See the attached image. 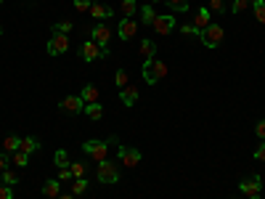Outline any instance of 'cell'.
Here are the masks:
<instances>
[{
	"mask_svg": "<svg viewBox=\"0 0 265 199\" xmlns=\"http://www.w3.org/2000/svg\"><path fill=\"white\" fill-rule=\"evenodd\" d=\"M0 37H3V29H0Z\"/></svg>",
	"mask_w": 265,
	"mask_h": 199,
	"instance_id": "ee69618b",
	"label": "cell"
},
{
	"mask_svg": "<svg viewBox=\"0 0 265 199\" xmlns=\"http://www.w3.org/2000/svg\"><path fill=\"white\" fill-rule=\"evenodd\" d=\"M90 16L104 22L106 16H112V8H109L106 3H101V0H93V3H90Z\"/></svg>",
	"mask_w": 265,
	"mask_h": 199,
	"instance_id": "4fadbf2b",
	"label": "cell"
},
{
	"mask_svg": "<svg viewBox=\"0 0 265 199\" xmlns=\"http://www.w3.org/2000/svg\"><path fill=\"white\" fill-rule=\"evenodd\" d=\"M165 3L173 8V11H178V13H186L191 6H189V0H165Z\"/></svg>",
	"mask_w": 265,
	"mask_h": 199,
	"instance_id": "f1b7e54d",
	"label": "cell"
},
{
	"mask_svg": "<svg viewBox=\"0 0 265 199\" xmlns=\"http://www.w3.org/2000/svg\"><path fill=\"white\" fill-rule=\"evenodd\" d=\"M58 181H61V183L72 181V170H69V167H61V170H58Z\"/></svg>",
	"mask_w": 265,
	"mask_h": 199,
	"instance_id": "74e56055",
	"label": "cell"
},
{
	"mask_svg": "<svg viewBox=\"0 0 265 199\" xmlns=\"http://www.w3.org/2000/svg\"><path fill=\"white\" fill-rule=\"evenodd\" d=\"M80 98H83L85 104H96V101H98V88H96V85H85L83 93H80Z\"/></svg>",
	"mask_w": 265,
	"mask_h": 199,
	"instance_id": "ac0fdd59",
	"label": "cell"
},
{
	"mask_svg": "<svg viewBox=\"0 0 265 199\" xmlns=\"http://www.w3.org/2000/svg\"><path fill=\"white\" fill-rule=\"evenodd\" d=\"M255 133H257V138H260V141H265V120H260L257 125H255Z\"/></svg>",
	"mask_w": 265,
	"mask_h": 199,
	"instance_id": "f35d334b",
	"label": "cell"
},
{
	"mask_svg": "<svg viewBox=\"0 0 265 199\" xmlns=\"http://www.w3.org/2000/svg\"><path fill=\"white\" fill-rule=\"evenodd\" d=\"M260 189H262V181H260V175H252V178H247V181H241L239 183V191L244 194V196H260Z\"/></svg>",
	"mask_w": 265,
	"mask_h": 199,
	"instance_id": "52a82bcc",
	"label": "cell"
},
{
	"mask_svg": "<svg viewBox=\"0 0 265 199\" xmlns=\"http://www.w3.org/2000/svg\"><path fill=\"white\" fill-rule=\"evenodd\" d=\"M69 51V35H61V32H53V37H48V53L51 56H61Z\"/></svg>",
	"mask_w": 265,
	"mask_h": 199,
	"instance_id": "8992f818",
	"label": "cell"
},
{
	"mask_svg": "<svg viewBox=\"0 0 265 199\" xmlns=\"http://www.w3.org/2000/svg\"><path fill=\"white\" fill-rule=\"evenodd\" d=\"M135 32H138V22H135V19H122L119 27H117V35H119L122 40L135 37Z\"/></svg>",
	"mask_w": 265,
	"mask_h": 199,
	"instance_id": "7c38bea8",
	"label": "cell"
},
{
	"mask_svg": "<svg viewBox=\"0 0 265 199\" xmlns=\"http://www.w3.org/2000/svg\"><path fill=\"white\" fill-rule=\"evenodd\" d=\"M252 199H260V196H252Z\"/></svg>",
	"mask_w": 265,
	"mask_h": 199,
	"instance_id": "f6af8a7d",
	"label": "cell"
},
{
	"mask_svg": "<svg viewBox=\"0 0 265 199\" xmlns=\"http://www.w3.org/2000/svg\"><path fill=\"white\" fill-rule=\"evenodd\" d=\"M167 77V64L162 58H146L144 61V80L149 85H157Z\"/></svg>",
	"mask_w": 265,
	"mask_h": 199,
	"instance_id": "6da1fadb",
	"label": "cell"
},
{
	"mask_svg": "<svg viewBox=\"0 0 265 199\" xmlns=\"http://www.w3.org/2000/svg\"><path fill=\"white\" fill-rule=\"evenodd\" d=\"M69 170H72V178H85L88 165H85V162H72V165H69Z\"/></svg>",
	"mask_w": 265,
	"mask_h": 199,
	"instance_id": "484cf974",
	"label": "cell"
},
{
	"mask_svg": "<svg viewBox=\"0 0 265 199\" xmlns=\"http://www.w3.org/2000/svg\"><path fill=\"white\" fill-rule=\"evenodd\" d=\"M90 3H93V0H74V8L80 13H85V11H90Z\"/></svg>",
	"mask_w": 265,
	"mask_h": 199,
	"instance_id": "d6a6232c",
	"label": "cell"
},
{
	"mask_svg": "<svg viewBox=\"0 0 265 199\" xmlns=\"http://www.w3.org/2000/svg\"><path fill=\"white\" fill-rule=\"evenodd\" d=\"M119 162L125 167H135L138 162H141V151L130 149V146H119Z\"/></svg>",
	"mask_w": 265,
	"mask_h": 199,
	"instance_id": "8fae6325",
	"label": "cell"
},
{
	"mask_svg": "<svg viewBox=\"0 0 265 199\" xmlns=\"http://www.w3.org/2000/svg\"><path fill=\"white\" fill-rule=\"evenodd\" d=\"M80 53H83V58L88 61V64H90V61H98V58H109V48H101L96 40H85Z\"/></svg>",
	"mask_w": 265,
	"mask_h": 199,
	"instance_id": "3957f363",
	"label": "cell"
},
{
	"mask_svg": "<svg viewBox=\"0 0 265 199\" xmlns=\"http://www.w3.org/2000/svg\"><path fill=\"white\" fill-rule=\"evenodd\" d=\"M141 56H144V61L146 58H157V43L154 40H141Z\"/></svg>",
	"mask_w": 265,
	"mask_h": 199,
	"instance_id": "e0dca14e",
	"label": "cell"
},
{
	"mask_svg": "<svg viewBox=\"0 0 265 199\" xmlns=\"http://www.w3.org/2000/svg\"><path fill=\"white\" fill-rule=\"evenodd\" d=\"M207 8H210V11H217V13H223V11H226V3H223V0H210Z\"/></svg>",
	"mask_w": 265,
	"mask_h": 199,
	"instance_id": "836d02e7",
	"label": "cell"
},
{
	"mask_svg": "<svg viewBox=\"0 0 265 199\" xmlns=\"http://www.w3.org/2000/svg\"><path fill=\"white\" fill-rule=\"evenodd\" d=\"M98 181L101 183H109V186H112V183H117L119 181V167L117 165H112L109 160H104V162H98Z\"/></svg>",
	"mask_w": 265,
	"mask_h": 199,
	"instance_id": "5b68a950",
	"label": "cell"
},
{
	"mask_svg": "<svg viewBox=\"0 0 265 199\" xmlns=\"http://www.w3.org/2000/svg\"><path fill=\"white\" fill-rule=\"evenodd\" d=\"M0 199H13V189L6 183H0Z\"/></svg>",
	"mask_w": 265,
	"mask_h": 199,
	"instance_id": "e575fe53",
	"label": "cell"
},
{
	"mask_svg": "<svg viewBox=\"0 0 265 199\" xmlns=\"http://www.w3.org/2000/svg\"><path fill=\"white\" fill-rule=\"evenodd\" d=\"M90 40H96L98 45H101V48H109V40H112V29H109L106 24H96V27H93L90 29Z\"/></svg>",
	"mask_w": 265,
	"mask_h": 199,
	"instance_id": "9c48e42d",
	"label": "cell"
},
{
	"mask_svg": "<svg viewBox=\"0 0 265 199\" xmlns=\"http://www.w3.org/2000/svg\"><path fill=\"white\" fill-rule=\"evenodd\" d=\"M58 109H61V112H69V114H80V112L85 109V101H83L80 96H67L64 101L58 104Z\"/></svg>",
	"mask_w": 265,
	"mask_h": 199,
	"instance_id": "30bf717a",
	"label": "cell"
},
{
	"mask_svg": "<svg viewBox=\"0 0 265 199\" xmlns=\"http://www.w3.org/2000/svg\"><path fill=\"white\" fill-rule=\"evenodd\" d=\"M201 43L207 45V48H217V45L223 43V27L220 24H210L207 29H201Z\"/></svg>",
	"mask_w": 265,
	"mask_h": 199,
	"instance_id": "277c9868",
	"label": "cell"
},
{
	"mask_svg": "<svg viewBox=\"0 0 265 199\" xmlns=\"http://www.w3.org/2000/svg\"><path fill=\"white\" fill-rule=\"evenodd\" d=\"M252 8H255V19L265 27V0H252Z\"/></svg>",
	"mask_w": 265,
	"mask_h": 199,
	"instance_id": "603a6c76",
	"label": "cell"
},
{
	"mask_svg": "<svg viewBox=\"0 0 265 199\" xmlns=\"http://www.w3.org/2000/svg\"><path fill=\"white\" fill-rule=\"evenodd\" d=\"M8 162H11V157L6 154V151H0V173L8 170Z\"/></svg>",
	"mask_w": 265,
	"mask_h": 199,
	"instance_id": "ab89813d",
	"label": "cell"
},
{
	"mask_svg": "<svg viewBox=\"0 0 265 199\" xmlns=\"http://www.w3.org/2000/svg\"><path fill=\"white\" fill-rule=\"evenodd\" d=\"M11 162L16 165V167H27V165H29V154H24V151H13Z\"/></svg>",
	"mask_w": 265,
	"mask_h": 199,
	"instance_id": "f546056e",
	"label": "cell"
},
{
	"mask_svg": "<svg viewBox=\"0 0 265 199\" xmlns=\"http://www.w3.org/2000/svg\"><path fill=\"white\" fill-rule=\"evenodd\" d=\"M85 189H88V181H85V178H72V194H74V196L85 194Z\"/></svg>",
	"mask_w": 265,
	"mask_h": 199,
	"instance_id": "4316f807",
	"label": "cell"
},
{
	"mask_svg": "<svg viewBox=\"0 0 265 199\" xmlns=\"http://www.w3.org/2000/svg\"><path fill=\"white\" fill-rule=\"evenodd\" d=\"M138 13V3L135 0H122V19H133Z\"/></svg>",
	"mask_w": 265,
	"mask_h": 199,
	"instance_id": "44dd1931",
	"label": "cell"
},
{
	"mask_svg": "<svg viewBox=\"0 0 265 199\" xmlns=\"http://www.w3.org/2000/svg\"><path fill=\"white\" fill-rule=\"evenodd\" d=\"M151 27L157 29L159 35H170L175 29V16H170V13H157V19H154Z\"/></svg>",
	"mask_w": 265,
	"mask_h": 199,
	"instance_id": "ba28073f",
	"label": "cell"
},
{
	"mask_svg": "<svg viewBox=\"0 0 265 199\" xmlns=\"http://www.w3.org/2000/svg\"><path fill=\"white\" fill-rule=\"evenodd\" d=\"M180 32H183V35H196V37L201 35V32H199V29H196L194 24H183V27H180Z\"/></svg>",
	"mask_w": 265,
	"mask_h": 199,
	"instance_id": "d590c367",
	"label": "cell"
},
{
	"mask_svg": "<svg viewBox=\"0 0 265 199\" xmlns=\"http://www.w3.org/2000/svg\"><path fill=\"white\" fill-rule=\"evenodd\" d=\"M255 160H257V162H265V144H260V146L255 149Z\"/></svg>",
	"mask_w": 265,
	"mask_h": 199,
	"instance_id": "60d3db41",
	"label": "cell"
},
{
	"mask_svg": "<svg viewBox=\"0 0 265 199\" xmlns=\"http://www.w3.org/2000/svg\"><path fill=\"white\" fill-rule=\"evenodd\" d=\"M37 149H40V144H37V138H32V135L22 138V144H19V151H24V154H32V151H37Z\"/></svg>",
	"mask_w": 265,
	"mask_h": 199,
	"instance_id": "ffe728a7",
	"label": "cell"
},
{
	"mask_svg": "<svg viewBox=\"0 0 265 199\" xmlns=\"http://www.w3.org/2000/svg\"><path fill=\"white\" fill-rule=\"evenodd\" d=\"M154 19H157V13H154V8H151V6H144V8H141V24L151 27V24H154Z\"/></svg>",
	"mask_w": 265,
	"mask_h": 199,
	"instance_id": "d4e9b609",
	"label": "cell"
},
{
	"mask_svg": "<svg viewBox=\"0 0 265 199\" xmlns=\"http://www.w3.org/2000/svg\"><path fill=\"white\" fill-rule=\"evenodd\" d=\"M247 8H249V0H233V13L247 11Z\"/></svg>",
	"mask_w": 265,
	"mask_h": 199,
	"instance_id": "8d00e7d4",
	"label": "cell"
},
{
	"mask_svg": "<svg viewBox=\"0 0 265 199\" xmlns=\"http://www.w3.org/2000/svg\"><path fill=\"white\" fill-rule=\"evenodd\" d=\"M0 3H3V0H0Z\"/></svg>",
	"mask_w": 265,
	"mask_h": 199,
	"instance_id": "bcb514c9",
	"label": "cell"
},
{
	"mask_svg": "<svg viewBox=\"0 0 265 199\" xmlns=\"http://www.w3.org/2000/svg\"><path fill=\"white\" fill-rule=\"evenodd\" d=\"M210 24H212V11H210V8H199L196 16H194V27L201 32V29H207Z\"/></svg>",
	"mask_w": 265,
	"mask_h": 199,
	"instance_id": "5bb4252c",
	"label": "cell"
},
{
	"mask_svg": "<svg viewBox=\"0 0 265 199\" xmlns=\"http://www.w3.org/2000/svg\"><path fill=\"white\" fill-rule=\"evenodd\" d=\"M119 101H122L125 106H133V104L138 101V88H135V85H125V88L119 90Z\"/></svg>",
	"mask_w": 265,
	"mask_h": 199,
	"instance_id": "9a60e30c",
	"label": "cell"
},
{
	"mask_svg": "<svg viewBox=\"0 0 265 199\" xmlns=\"http://www.w3.org/2000/svg\"><path fill=\"white\" fill-rule=\"evenodd\" d=\"M90 120H101L104 117V106H101V101H96V104H85V109H83Z\"/></svg>",
	"mask_w": 265,
	"mask_h": 199,
	"instance_id": "d6986e66",
	"label": "cell"
},
{
	"mask_svg": "<svg viewBox=\"0 0 265 199\" xmlns=\"http://www.w3.org/2000/svg\"><path fill=\"white\" fill-rule=\"evenodd\" d=\"M43 196H48V199H58L61 196V181H45V186H43Z\"/></svg>",
	"mask_w": 265,
	"mask_h": 199,
	"instance_id": "2e32d148",
	"label": "cell"
},
{
	"mask_svg": "<svg viewBox=\"0 0 265 199\" xmlns=\"http://www.w3.org/2000/svg\"><path fill=\"white\" fill-rule=\"evenodd\" d=\"M151 3H159V0H151Z\"/></svg>",
	"mask_w": 265,
	"mask_h": 199,
	"instance_id": "7bdbcfd3",
	"label": "cell"
},
{
	"mask_svg": "<svg viewBox=\"0 0 265 199\" xmlns=\"http://www.w3.org/2000/svg\"><path fill=\"white\" fill-rule=\"evenodd\" d=\"M53 32H61V35H69L72 32V22H56Z\"/></svg>",
	"mask_w": 265,
	"mask_h": 199,
	"instance_id": "1f68e13d",
	"label": "cell"
},
{
	"mask_svg": "<svg viewBox=\"0 0 265 199\" xmlns=\"http://www.w3.org/2000/svg\"><path fill=\"white\" fill-rule=\"evenodd\" d=\"M19 144H22V138H19V135H6V141H3L6 154H13V151H19Z\"/></svg>",
	"mask_w": 265,
	"mask_h": 199,
	"instance_id": "7402d4cb",
	"label": "cell"
},
{
	"mask_svg": "<svg viewBox=\"0 0 265 199\" xmlns=\"http://www.w3.org/2000/svg\"><path fill=\"white\" fill-rule=\"evenodd\" d=\"M114 83H117V88H119V90H122L125 85H130L128 72H125V69H117V74H114Z\"/></svg>",
	"mask_w": 265,
	"mask_h": 199,
	"instance_id": "4dcf8cb0",
	"label": "cell"
},
{
	"mask_svg": "<svg viewBox=\"0 0 265 199\" xmlns=\"http://www.w3.org/2000/svg\"><path fill=\"white\" fill-rule=\"evenodd\" d=\"M109 141H96V138H90V141H85L83 144V151L90 157V160H96V162H104V160H109Z\"/></svg>",
	"mask_w": 265,
	"mask_h": 199,
	"instance_id": "7a4b0ae2",
	"label": "cell"
},
{
	"mask_svg": "<svg viewBox=\"0 0 265 199\" xmlns=\"http://www.w3.org/2000/svg\"><path fill=\"white\" fill-rule=\"evenodd\" d=\"M0 183H6V186H16V183H19V173L3 170V173H0Z\"/></svg>",
	"mask_w": 265,
	"mask_h": 199,
	"instance_id": "cb8c5ba5",
	"label": "cell"
},
{
	"mask_svg": "<svg viewBox=\"0 0 265 199\" xmlns=\"http://www.w3.org/2000/svg\"><path fill=\"white\" fill-rule=\"evenodd\" d=\"M53 162H56V167H58V170H61V167H69V154H67L64 149H58L56 154H53Z\"/></svg>",
	"mask_w": 265,
	"mask_h": 199,
	"instance_id": "83f0119b",
	"label": "cell"
},
{
	"mask_svg": "<svg viewBox=\"0 0 265 199\" xmlns=\"http://www.w3.org/2000/svg\"><path fill=\"white\" fill-rule=\"evenodd\" d=\"M58 199H74V194H61Z\"/></svg>",
	"mask_w": 265,
	"mask_h": 199,
	"instance_id": "b9f144b4",
	"label": "cell"
}]
</instances>
